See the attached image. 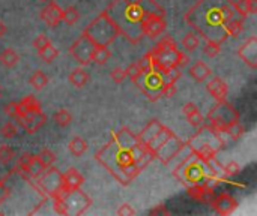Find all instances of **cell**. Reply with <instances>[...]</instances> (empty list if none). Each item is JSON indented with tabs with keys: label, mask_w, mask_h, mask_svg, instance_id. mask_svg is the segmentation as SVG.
I'll list each match as a JSON object with an SVG mask.
<instances>
[{
	"label": "cell",
	"mask_w": 257,
	"mask_h": 216,
	"mask_svg": "<svg viewBox=\"0 0 257 216\" xmlns=\"http://www.w3.org/2000/svg\"><path fill=\"white\" fill-rule=\"evenodd\" d=\"M185 17H197V20H188L187 23L197 30L200 36L208 27L209 32L205 39L221 44L227 38L224 26L229 20L236 17V11L232 0H200Z\"/></svg>",
	"instance_id": "6da1fadb"
},
{
	"label": "cell",
	"mask_w": 257,
	"mask_h": 216,
	"mask_svg": "<svg viewBox=\"0 0 257 216\" xmlns=\"http://www.w3.org/2000/svg\"><path fill=\"white\" fill-rule=\"evenodd\" d=\"M83 33L87 35L95 45L108 47L117 38L120 30H119L117 24L114 23V20L110 17V14L107 11H104L98 18H95L92 21V24Z\"/></svg>",
	"instance_id": "7a4b0ae2"
},
{
	"label": "cell",
	"mask_w": 257,
	"mask_h": 216,
	"mask_svg": "<svg viewBox=\"0 0 257 216\" xmlns=\"http://www.w3.org/2000/svg\"><path fill=\"white\" fill-rule=\"evenodd\" d=\"M239 120V113L238 110L229 104L226 99L224 101H217V105L208 113V122H209V128L214 129L215 132L224 134L226 128Z\"/></svg>",
	"instance_id": "3957f363"
},
{
	"label": "cell",
	"mask_w": 257,
	"mask_h": 216,
	"mask_svg": "<svg viewBox=\"0 0 257 216\" xmlns=\"http://www.w3.org/2000/svg\"><path fill=\"white\" fill-rule=\"evenodd\" d=\"M142 35L155 39L166 32V21H164V11H148L142 24Z\"/></svg>",
	"instance_id": "277c9868"
},
{
	"label": "cell",
	"mask_w": 257,
	"mask_h": 216,
	"mask_svg": "<svg viewBox=\"0 0 257 216\" xmlns=\"http://www.w3.org/2000/svg\"><path fill=\"white\" fill-rule=\"evenodd\" d=\"M136 84L143 90L149 101L155 102L161 98V86L164 84V78L160 72L151 71L148 74H143V77Z\"/></svg>",
	"instance_id": "5b68a950"
},
{
	"label": "cell",
	"mask_w": 257,
	"mask_h": 216,
	"mask_svg": "<svg viewBox=\"0 0 257 216\" xmlns=\"http://www.w3.org/2000/svg\"><path fill=\"white\" fill-rule=\"evenodd\" d=\"M95 48V44L90 41V38L87 35H81L71 47H69V53L72 54V57L83 66L90 63V54L92 50Z\"/></svg>",
	"instance_id": "8992f818"
},
{
	"label": "cell",
	"mask_w": 257,
	"mask_h": 216,
	"mask_svg": "<svg viewBox=\"0 0 257 216\" xmlns=\"http://www.w3.org/2000/svg\"><path fill=\"white\" fill-rule=\"evenodd\" d=\"M17 123L20 128H23L27 134H35L38 132L47 122V116L41 113H24L15 117Z\"/></svg>",
	"instance_id": "52a82bcc"
},
{
	"label": "cell",
	"mask_w": 257,
	"mask_h": 216,
	"mask_svg": "<svg viewBox=\"0 0 257 216\" xmlns=\"http://www.w3.org/2000/svg\"><path fill=\"white\" fill-rule=\"evenodd\" d=\"M84 179L83 176L75 170V168H69L66 173L62 174V182H60V191H59V195L60 198H63L65 195L74 192V191H78L83 185ZM54 197V198H57Z\"/></svg>",
	"instance_id": "ba28073f"
},
{
	"label": "cell",
	"mask_w": 257,
	"mask_h": 216,
	"mask_svg": "<svg viewBox=\"0 0 257 216\" xmlns=\"http://www.w3.org/2000/svg\"><path fill=\"white\" fill-rule=\"evenodd\" d=\"M209 204L214 207V210L218 215H230L238 207V201L230 194H226V192L215 194Z\"/></svg>",
	"instance_id": "9c48e42d"
},
{
	"label": "cell",
	"mask_w": 257,
	"mask_h": 216,
	"mask_svg": "<svg viewBox=\"0 0 257 216\" xmlns=\"http://www.w3.org/2000/svg\"><path fill=\"white\" fill-rule=\"evenodd\" d=\"M39 18L50 27H57L59 23L62 21V9L56 2L48 0L47 6L44 9H41L39 12Z\"/></svg>",
	"instance_id": "30bf717a"
},
{
	"label": "cell",
	"mask_w": 257,
	"mask_h": 216,
	"mask_svg": "<svg viewBox=\"0 0 257 216\" xmlns=\"http://www.w3.org/2000/svg\"><path fill=\"white\" fill-rule=\"evenodd\" d=\"M239 57L253 69L257 68V39L256 36H250L238 51Z\"/></svg>",
	"instance_id": "8fae6325"
},
{
	"label": "cell",
	"mask_w": 257,
	"mask_h": 216,
	"mask_svg": "<svg viewBox=\"0 0 257 216\" xmlns=\"http://www.w3.org/2000/svg\"><path fill=\"white\" fill-rule=\"evenodd\" d=\"M206 90L208 93L215 98L217 101H224L226 96H227V92H229V87L226 84L224 80H221L220 77H215L212 78L208 84H206Z\"/></svg>",
	"instance_id": "7c38bea8"
},
{
	"label": "cell",
	"mask_w": 257,
	"mask_h": 216,
	"mask_svg": "<svg viewBox=\"0 0 257 216\" xmlns=\"http://www.w3.org/2000/svg\"><path fill=\"white\" fill-rule=\"evenodd\" d=\"M182 111H184V114H185V117H187V120H188V123L191 126L202 128L205 125V119H203V116H202V113H200V110H199V107L196 104H193V102L185 104L182 107Z\"/></svg>",
	"instance_id": "4fadbf2b"
},
{
	"label": "cell",
	"mask_w": 257,
	"mask_h": 216,
	"mask_svg": "<svg viewBox=\"0 0 257 216\" xmlns=\"http://www.w3.org/2000/svg\"><path fill=\"white\" fill-rule=\"evenodd\" d=\"M188 74L191 75V78H193L196 83H205V81L211 77L212 71H211V68H209L205 62L197 60V62L190 68Z\"/></svg>",
	"instance_id": "5bb4252c"
},
{
	"label": "cell",
	"mask_w": 257,
	"mask_h": 216,
	"mask_svg": "<svg viewBox=\"0 0 257 216\" xmlns=\"http://www.w3.org/2000/svg\"><path fill=\"white\" fill-rule=\"evenodd\" d=\"M18 105H20V114H24V113H41V111H42L41 102H39L38 98L33 96V95L24 96V98L18 102ZM20 114H18V116H20ZM18 116H17V117H18Z\"/></svg>",
	"instance_id": "9a60e30c"
},
{
	"label": "cell",
	"mask_w": 257,
	"mask_h": 216,
	"mask_svg": "<svg viewBox=\"0 0 257 216\" xmlns=\"http://www.w3.org/2000/svg\"><path fill=\"white\" fill-rule=\"evenodd\" d=\"M164 129V126L158 122V120H151L149 122V125L139 134V141L142 143V144H146L148 141H151L158 132H161Z\"/></svg>",
	"instance_id": "2e32d148"
},
{
	"label": "cell",
	"mask_w": 257,
	"mask_h": 216,
	"mask_svg": "<svg viewBox=\"0 0 257 216\" xmlns=\"http://www.w3.org/2000/svg\"><path fill=\"white\" fill-rule=\"evenodd\" d=\"M68 80H69V83H71L74 87L81 89V87H84V86L90 81V75H89V72H87L86 69H83V68H75V69L69 74Z\"/></svg>",
	"instance_id": "e0dca14e"
},
{
	"label": "cell",
	"mask_w": 257,
	"mask_h": 216,
	"mask_svg": "<svg viewBox=\"0 0 257 216\" xmlns=\"http://www.w3.org/2000/svg\"><path fill=\"white\" fill-rule=\"evenodd\" d=\"M45 170H47V168L41 164L38 155H32V159H30V162H29V165H27V168L24 170L23 174H24L26 177H30V179L36 180Z\"/></svg>",
	"instance_id": "ac0fdd59"
},
{
	"label": "cell",
	"mask_w": 257,
	"mask_h": 216,
	"mask_svg": "<svg viewBox=\"0 0 257 216\" xmlns=\"http://www.w3.org/2000/svg\"><path fill=\"white\" fill-rule=\"evenodd\" d=\"M110 57H111V53H110L108 47L95 45V48L92 50V54H90V62H93L96 65H105Z\"/></svg>",
	"instance_id": "d6986e66"
},
{
	"label": "cell",
	"mask_w": 257,
	"mask_h": 216,
	"mask_svg": "<svg viewBox=\"0 0 257 216\" xmlns=\"http://www.w3.org/2000/svg\"><path fill=\"white\" fill-rule=\"evenodd\" d=\"M244 30V18H236L233 17L232 20H229L224 26V32H226V36H232V38H236L238 35H241V32Z\"/></svg>",
	"instance_id": "ffe728a7"
},
{
	"label": "cell",
	"mask_w": 257,
	"mask_h": 216,
	"mask_svg": "<svg viewBox=\"0 0 257 216\" xmlns=\"http://www.w3.org/2000/svg\"><path fill=\"white\" fill-rule=\"evenodd\" d=\"M68 149L69 152L74 155V156H81L84 155V152L87 150V141L83 138V137H72L69 144H68Z\"/></svg>",
	"instance_id": "44dd1931"
},
{
	"label": "cell",
	"mask_w": 257,
	"mask_h": 216,
	"mask_svg": "<svg viewBox=\"0 0 257 216\" xmlns=\"http://www.w3.org/2000/svg\"><path fill=\"white\" fill-rule=\"evenodd\" d=\"M18 60H20V56L17 54V51L14 48H5L0 53V63L5 68H14V66H17Z\"/></svg>",
	"instance_id": "7402d4cb"
},
{
	"label": "cell",
	"mask_w": 257,
	"mask_h": 216,
	"mask_svg": "<svg viewBox=\"0 0 257 216\" xmlns=\"http://www.w3.org/2000/svg\"><path fill=\"white\" fill-rule=\"evenodd\" d=\"M29 84L35 90H42L48 84V77H47V74L44 71H35L32 74V77L29 78Z\"/></svg>",
	"instance_id": "603a6c76"
},
{
	"label": "cell",
	"mask_w": 257,
	"mask_h": 216,
	"mask_svg": "<svg viewBox=\"0 0 257 216\" xmlns=\"http://www.w3.org/2000/svg\"><path fill=\"white\" fill-rule=\"evenodd\" d=\"M38 56H39V59H41L42 62L51 63V62L59 56V50H57L53 44H50V45H47V47L38 50Z\"/></svg>",
	"instance_id": "cb8c5ba5"
},
{
	"label": "cell",
	"mask_w": 257,
	"mask_h": 216,
	"mask_svg": "<svg viewBox=\"0 0 257 216\" xmlns=\"http://www.w3.org/2000/svg\"><path fill=\"white\" fill-rule=\"evenodd\" d=\"M53 119H54L56 125L60 126V128H66V126H69V123L72 122L71 113H69L68 110H65V108H59V110L54 113Z\"/></svg>",
	"instance_id": "d4e9b609"
},
{
	"label": "cell",
	"mask_w": 257,
	"mask_h": 216,
	"mask_svg": "<svg viewBox=\"0 0 257 216\" xmlns=\"http://www.w3.org/2000/svg\"><path fill=\"white\" fill-rule=\"evenodd\" d=\"M244 134H245V129H244V126L239 123V120H238V122L230 123V125L226 128V131H224V135H227V137H229V138H232L233 141L239 140Z\"/></svg>",
	"instance_id": "484cf974"
},
{
	"label": "cell",
	"mask_w": 257,
	"mask_h": 216,
	"mask_svg": "<svg viewBox=\"0 0 257 216\" xmlns=\"http://www.w3.org/2000/svg\"><path fill=\"white\" fill-rule=\"evenodd\" d=\"M80 20V12L77 8L74 6H69L66 9H62V21L68 26H72L75 24L77 21Z\"/></svg>",
	"instance_id": "4316f807"
},
{
	"label": "cell",
	"mask_w": 257,
	"mask_h": 216,
	"mask_svg": "<svg viewBox=\"0 0 257 216\" xmlns=\"http://www.w3.org/2000/svg\"><path fill=\"white\" fill-rule=\"evenodd\" d=\"M182 45L187 51H194L197 50V47L200 45V38L197 33L194 32H190V33H185V36L182 38Z\"/></svg>",
	"instance_id": "83f0119b"
},
{
	"label": "cell",
	"mask_w": 257,
	"mask_h": 216,
	"mask_svg": "<svg viewBox=\"0 0 257 216\" xmlns=\"http://www.w3.org/2000/svg\"><path fill=\"white\" fill-rule=\"evenodd\" d=\"M38 158H39L41 164H42L45 168L51 167V165L56 162V159H57L56 153H54L53 150H50V149H44V150H41V153L38 155Z\"/></svg>",
	"instance_id": "f1b7e54d"
},
{
	"label": "cell",
	"mask_w": 257,
	"mask_h": 216,
	"mask_svg": "<svg viewBox=\"0 0 257 216\" xmlns=\"http://www.w3.org/2000/svg\"><path fill=\"white\" fill-rule=\"evenodd\" d=\"M0 134H2L3 138L11 140V138H14V137L18 134V126H17L12 120H8V122L0 128Z\"/></svg>",
	"instance_id": "f546056e"
},
{
	"label": "cell",
	"mask_w": 257,
	"mask_h": 216,
	"mask_svg": "<svg viewBox=\"0 0 257 216\" xmlns=\"http://www.w3.org/2000/svg\"><path fill=\"white\" fill-rule=\"evenodd\" d=\"M125 72H126V77L136 84L142 77H143V72H142V69H140V66H139V63L137 62H134V63H131L126 69H125Z\"/></svg>",
	"instance_id": "4dcf8cb0"
},
{
	"label": "cell",
	"mask_w": 257,
	"mask_h": 216,
	"mask_svg": "<svg viewBox=\"0 0 257 216\" xmlns=\"http://www.w3.org/2000/svg\"><path fill=\"white\" fill-rule=\"evenodd\" d=\"M220 51H221V44L220 42H215V41H206L205 42L203 53L208 57H215V56H218Z\"/></svg>",
	"instance_id": "1f68e13d"
},
{
	"label": "cell",
	"mask_w": 257,
	"mask_h": 216,
	"mask_svg": "<svg viewBox=\"0 0 257 216\" xmlns=\"http://www.w3.org/2000/svg\"><path fill=\"white\" fill-rule=\"evenodd\" d=\"M221 171H223L227 177H233V176H238V174L241 173V167H239L238 162L230 161V162H227L224 167H221Z\"/></svg>",
	"instance_id": "d6a6232c"
},
{
	"label": "cell",
	"mask_w": 257,
	"mask_h": 216,
	"mask_svg": "<svg viewBox=\"0 0 257 216\" xmlns=\"http://www.w3.org/2000/svg\"><path fill=\"white\" fill-rule=\"evenodd\" d=\"M15 158V152L9 146H0V162L2 164H9Z\"/></svg>",
	"instance_id": "836d02e7"
},
{
	"label": "cell",
	"mask_w": 257,
	"mask_h": 216,
	"mask_svg": "<svg viewBox=\"0 0 257 216\" xmlns=\"http://www.w3.org/2000/svg\"><path fill=\"white\" fill-rule=\"evenodd\" d=\"M137 63H139V66H140V69H142L143 74H148V72H151L154 69V60H152V57H151L149 53L145 54Z\"/></svg>",
	"instance_id": "e575fe53"
},
{
	"label": "cell",
	"mask_w": 257,
	"mask_h": 216,
	"mask_svg": "<svg viewBox=\"0 0 257 216\" xmlns=\"http://www.w3.org/2000/svg\"><path fill=\"white\" fill-rule=\"evenodd\" d=\"M178 89H176V83L173 81H164V84L161 86V96L164 98H173L176 95Z\"/></svg>",
	"instance_id": "d590c367"
},
{
	"label": "cell",
	"mask_w": 257,
	"mask_h": 216,
	"mask_svg": "<svg viewBox=\"0 0 257 216\" xmlns=\"http://www.w3.org/2000/svg\"><path fill=\"white\" fill-rule=\"evenodd\" d=\"M233 8H235L236 14H238L241 18H245L247 15H250V11H248V0H236V2H233Z\"/></svg>",
	"instance_id": "8d00e7d4"
},
{
	"label": "cell",
	"mask_w": 257,
	"mask_h": 216,
	"mask_svg": "<svg viewBox=\"0 0 257 216\" xmlns=\"http://www.w3.org/2000/svg\"><path fill=\"white\" fill-rule=\"evenodd\" d=\"M110 78H111L116 84H122V83L125 81V78H126V72H125L123 68H114V69H111V72H110Z\"/></svg>",
	"instance_id": "74e56055"
},
{
	"label": "cell",
	"mask_w": 257,
	"mask_h": 216,
	"mask_svg": "<svg viewBox=\"0 0 257 216\" xmlns=\"http://www.w3.org/2000/svg\"><path fill=\"white\" fill-rule=\"evenodd\" d=\"M5 114L11 119H15L20 114V105L18 102H9L5 105Z\"/></svg>",
	"instance_id": "f35d334b"
},
{
	"label": "cell",
	"mask_w": 257,
	"mask_h": 216,
	"mask_svg": "<svg viewBox=\"0 0 257 216\" xmlns=\"http://www.w3.org/2000/svg\"><path fill=\"white\" fill-rule=\"evenodd\" d=\"M51 42H50V38L47 36V35H38L36 38H35V41H33V47L36 48V50H41V48H44V47H47V45H50Z\"/></svg>",
	"instance_id": "ab89813d"
},
{
	"label": "cell",
	"mask_w": 257,
	"mask_h": 216,
	"mask_svg": "<svg viewBox=\"0 0 257 216\" xmlns=\"http://www.w3.org/2000/svg\"><path fill=\"white\" fill-rule=\"evenodd\" d=\"M11 195V189L6 186L5 180H0V204H3Z\"/></svg>",
	"instance_id": "60d3db41"
},
{
	"label": "cell",
	"mask_w": 257,
	"mask_h": 216,
	"mask_svg": "<svg viewBox=\"0 0 257 216\" xmlns=\"http://www.w3.org/2000/svg\"><path fill=\"white\" fill-rule=\"evenodd\" d=\"M119 216H133L136 215V210L128 204V203H125V204H122L119 209H117V212H116Z\"/></svg>",
	"instance_id": "b9f144b4"
},
{
	"label": "cell",
	"mask_w": 257,
	"mask_h": 216,
	"mask_svg": "<svg viewBox=\"0 0 257 216\" xmlns=\"http://www.w3.org/2000/svg\"><path fill=\"white\" fill-rule=\"evenodd\" d=\"M149 213H151V215H167V213H169V210L166 209V206H164V204H160V206H157L155 209L149 210Z\"/></svg>",
	"instance_id": "7bdbcfd3"
},
{
	"label": "cell",
	"mask_w": 257,
	"mask_h": 216,
	"mask_svg": "<svg viewBox=\"0 0 257 216\" xmlns=\"http://www.w3.org/2000/svg\"><path fill=\"white\" fill-rule=\"evenodd\" d=\"M248 11H250V14H256L257 0H248Z\"/></svg>",
	"instance_id": "ee69618b"
},
{
	"label": "cell",
	"mask_w": 257,
	"mask_h": 216,
	"mask_svg": "<svg viewBox=\"0 0 257 216\" xmlns=\"http://www.w3.org/2000/svg\"><path fill=\"white\" fill-rule=\"evenodd\" d=\"M120 2L125 5H143V2H146V0H120Z\"/></svg>",
	"instance_id": "f6af8a7d"
},
{
	"label": "cell",
	"mask_w": 257,
	"mask_h": 216,
	"mask_svg": "<svg viewBox=\"0 0 257 216\" xmlns=\"http://www.w3.org/2000/svg\"><path fill=\"white\" fill-rule=\"evenodd\" d=\"M6 32H8L6 24H5L3 21H0V38H2V36H5V35H6Z\"/></svg>",
	"instance_id": "bcb514c9"
},
{
	"label": "cell",
	"mask_w": 257,
	"mask_h": 216,
	"mask_svg": "<svg viewBox=\"0 0 257 216\" xmlns=\"http://www.w3.org/2000/svg\"><path fill=\"white\" fill-rule=\"evenodd\" d=\"M41 2H48V0H41Z\"/></svg>",
	"instance_id": "7dc6e473"
}]
</instances>
